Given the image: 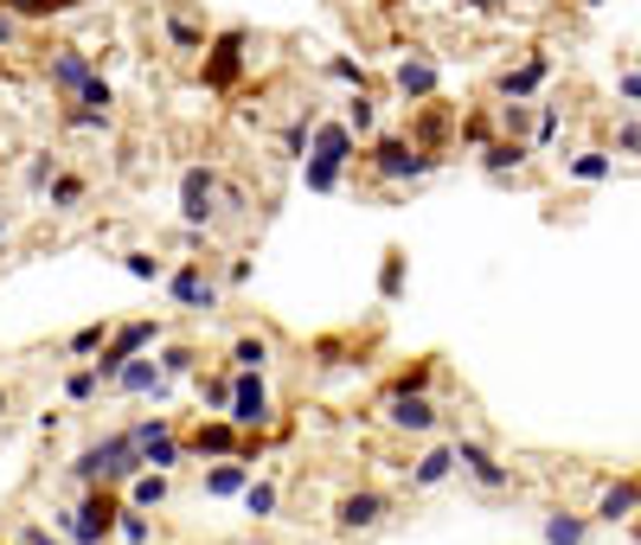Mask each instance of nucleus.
Wrapping results in <instances>:
<instances>
[{"instance_id":"obj_1","label":"nucleus","mask_w":641,"mask_h":545,"mask_svg":"<svg viewBox=\"0 0 641 545\" xmlns=\"http://www.w3.org/2000/svg\"><path fill=\"white\" fill-rule=\"evenodd\" d=\"M360 161H366V174L378 186H417L443 167V154H423L411 135H373V142L360 148Z\"/></svg>"},{"instance_id":"obj_2","label":"nucleus","mask_w":641,"mask_h":545,"mask_svg":"<svg viewBox=\"0 0 641 545\" xmlns=\"http://www.w3.org/2000/svg\"><path fill=\"white\" fill-rule=\"evenodd\" d=\"M71 475L84 488H129V475H142V449H135L129 430H110V436H97L90 449H77Z\"/></svg>"},{"instance_id":"obj_3","label":"nucleus","mask_w":641,"mask_h":545,"mask_svg":"<svg viewBox=\"0 0 641 545\" xmlns=\"http://www.w3.org/2000/svg\"><path fill=\"white\" fill-rule=\"evenodd\" d=\"M161 283H167V295H174V308H187V315H219V302H225V283L212 276V257L174 263Z\"/></svg>"},{"instance_id":"obj_4","label":"nucleus","mask_w":641,"mask_h":545,"mask_svg":"<svg viewBox=\"0 0 641 545\" xmlns=\"http://www.w3.org/2000/svg\"><path fill=\"white\" fill-rule=\"evenodd\" d=\"M244 65H251V33H244V26L212 33V45L199 52V77H206V90H219V97L244 84Z\"/></svg>"},{"instance_id":"obj_5","label":"nucleus","mask_w":641,"mask_h":545,"mask_svg":"<svg viewBox=\"0 0 641 545\" xmlns=\"http://www.w3.org/2000/svg\"><path fill=\"white\" fill-rule=\"evenodd\" d=\"M115 513H122V494L90 488L71 513H58V526H65V539H77V545H110L115 539Z\"/></svg>"},{"instance_id":"obj_6","label":"nucleus","mask_w":641,"mask_h":545,"mask_svg":"<svg viewBox=\"0 0 641 545\" xmlns=\"http://www.w3.org/2000/svg\"><path fill=\"white\" fill-rule=\"evenodd\" d=\"M161 340H167V327H161V321H122V327H110V340H103V360H90V372L110 385V379H115V372H122L129 360H135V353H154Z\"/></svg>"},{"instance_id":"obj_7","label":"nucleus","mask_w":641,"mask_h":545,"mask_svg":"<svg viewBox=\"0 0 641 545\" xmlns=\"http://www.w3.org/2000/svg\"><path fill=\"white\" fill-rule=\"evenodd\" d=\"M219 212H225V181L212 167H187L180 174V218L192 231H206V225H219Z\"/></svg>"},{"instance_id":"obj_8","label":"nucleus","mask_w":641,"mask_h":545,"mask_svg":"<svg viewBox=\"0 0 641 545\" xmlns=\"http://www.w3.org/2000/svg\"><path fill=\"white\" fill-rule=\"evenodd\" d=\"M385 520H391V494H378V488H353V494L334 501V533H346V539L378 533Z\"/></svg>"},{"instance_id":"obj_9","label":"nucleus","mask_w":641,"mask_h":545,"mask_svg":"<svg viewBox=\"0 0 641 545\" xmlns=\"http://www.w3.org/2000/svg\"><path fill=\"white\" fill-rule=\"evenodd\" d=\"M237 430H264L269 424V385H264V372H231V411H225Z\"/></svg>"},{"instance_id":"obj_10","label":"nucleus","mask_w":641,"mask_h":545,"mask_svg":"<svg viewBox=\"0 0 641 545\" xmlns=\"http://www.w3.org/2000/svg\"><path fill=\"white\" fill-rule=\"evenodd\" d=\"M455 469L468 475L475 488H488V494H500V488H513V469L494 456L488 443H475V436H455Z\"/></svg>"},{"instance_id":"obj_11","label":"nucleus","mask_w":641,"mask_h":545,"mask_svg":"<svg viewBox=\"0 0 641 545\" xmlns=\"http://www.w3.org/2000/svg\"><path fill=\"white\" fill-rule=\"evenodd\" d=\"M391 90H398L405 103H430V97H443V65L423 58V52H405V58L391 65Z\"/></svg>"},{"instance_id":"obj_12","label":"nucleus","mask_w":641,"mask_h":545,"mask_svg":"<svg viewBox=\"0 0 641 545\" xmlns=\"http://www.w3.org/2000/svg\"><path fill=\"white\" fill-rule=\"evenodd\" d=\"M308 154H314V161H334V167H360V135L346 129V116H314Z\"/></svg>"},{"instance_id":"obj_13","label":"nucleus","mask_w":641,"mask_h":545,"mask_svg":"<svg viewBox=\"0 0 641 545\" xmlns=\"http://www.w3.org/2000/svg\"><path fill=\"white\" fill-rule=\"evenodd\" d=\"M545 77H552V58H545V52H527L520 65H507V72L494 77V97H500V103H532V97L545 90Z\"/></svg>"},{"instance_id":"obj_14","label":"nucleus","mask_w":641,"mask_h":545,"mask_svg":"<svg viewBox=\"0 0 641 545\" xmlns=\"http://www.w3.org/2000/svg\"><path fill=\"white\" fill-rule=\"evenodd\" d=\"M161 39L174 45V52H187V58H199L206 45H212V26L192 13V0H174V7H161Z\"/></svg>"},{"instance_id":"obj_15","label":"nucleus","mask_w":641,"mask_h":545,"mask_svg":"<svg viewBox=\"0 0 641 545\" xmlns=\"http://www.w3.org/2000/svg\"><path fill=\"white\" fill-rule=\"evenodd\" d=\"M38 77H45V84H52L58 97H77V90H84V84L97 77V58H90L84 45H58V52H52V58L38 65Z\"/></svg>"},{"instance_id":"obj_16","label":"nucleus","mask_w":641,"mask_h":545,"mask_svg":"<svg viewBox=\"0 0 641 545\" xmlns=\"http://www.w3.org/2000/svg\"><path fill=\"white\" fill-rule=\"evenodd\" d=\"M385 424L391 430H411V436H430L436 430V399L430 392H385Z\"/></svg>"},{"instance_id":"obj_17","label":"nucleus","mask_w":641,"mask_h":545,"mask_svg":"<svg viewBox=\"0 0 641 545\" xmlns=\"http://www.w3.org/2000/svg\"><path fill=\"white\" fill-rule=\"evenodd\" d=\"M411 109H417V116H411V129H405V135H411L423 154H443V148L455 142V116L436 103V97H430V103H411Z\"/></svg>"},{"instance_id":"obj_18","label":"nucleus","mask_w":641,"mask_h":545,"mask_svg":"<svg viewBox=\"0 0 641 545\" xmlns=\"http://www.w3.org/2000/svg\"><path fill=\"white\" fill-rule=\"evenodd\" d=\"M187 456H212V462H225V456H244V430H237L225 411H219L212 424H199V430L187 436Z\"/></svg>"},{"instance_id":"obj_19","label":"nucleus","mask_w":641,"mask_h":545,"mask_svg":"<svg viewBox=\"0 0 641 545\" xmlns=\"http://www.w3.org/2000/svg\"><path fill=\"white\" fill-rule=\"evenodd\" d=\"M110 385L122 392V399H161V392H167V372H161V360H154V353H135V360L122 366Z\"/></svg>"},{"instance_id":"obj_20","label":"nucleus","mask_w":641,"mask_h":545,"mask_svg":"<svg viewBox=\"0 0 641 545\" xmlns=\"http://www.w3.org/2000/svg\"><path fill=\"white\" fill-rule=\"evenodd\" d=\"M58 129H65V135H110V129H115V109L84 103V97H65V109H58Z\"/></svg>"},{"instance_id":"obj_21","label":"nucleus","mask_w":641,"mask_h":545,"mask_svg":"<svg viewBox=\"0 0 641 545\" xmlns=\"http://www.w3.org/2000/svg\"><path fill=\"white\" fill-rule=\"evenodd\" d=\"M527 154H532L527 142H507V135H488V142L475 148V161H482V174H488V181L520 174V167H527Z\"/></svg>"},{"instance_id":"obj_22","label":"nucleus","mask_w":641,"mask_h":545,"mask_svg":"<svg viewBox=\"0 0 641 545\" xmlns=\"http://www.w3.org/2000/svg\"><path fill=\"white\" fill-rule=\"evenodd\" d=\"M636 513H641V481H609L604 501L590 508V520H597V526H622V520H636Z\"/></svg>"},{"instance_id":"obj_23","label":"nucleus","mask_w":641,"mask_h":545,"mask_svg":"<svg viewBox=\"0 0 641 545\" xmlns=\"http://www.w3.org/2000/svg\"><path fill=\"white\" fill-rule=\"evenodd\" d=\"M45 206H52V212H84V206H90V174L58 167V181L45 186Z\"/></svg>"},{"instance_id":"obj_24","label":"nucleus","mask_w":641,"mask_h":545,"mask_svg":"<svg viewBox=\"0 0 641 545\" xmlns=\"http://www.w3.org/2000/svg\"><path fill=\"white\" fill-rule=\"evenodd\" d=\"M167 494H174V481H167V469H142V475H129V508H167Z\"/></svg>"},{"instance_id":"obj_25","label":"nucleus","mask_w":641,"mask_h":545,"mask_svg":"<svg viewBox=\"0 0 641 545\" xmlns=\"http://www.w3.org/2000/svg\"><path fill=\"white\" fill-rule=\"evenodd\" d=\"M244 488H251V462H244V456H225V462L206 469V494H219V501L244 494Z\"/></svg>"},{"instance_id":"obj_26","label":"nucleus","mask_w":641,"mask_h":545,"mask_svg":"<svg viewBox=\"0 0 641 545\" xmlns=\"http://www.w3.org/2000/svg\"><path fill=\"white\" fill-rule=\"evenodd\" d=\"M455 475V443H436V449H423L411 469V488H443Z\"/></svg>"},{"instance_id":"obj_27","label":"nucleus","mask_w":641,"mask_h":545,"mask_svg":"<svg viewBox=\"0 0 641 545\" xmlns=\"http://www.w3.org/2000/svg\"><path fill=\"white\" fill-rule=\"evenodd\" d=\"M565 174L571 181H584V186H604L609 174H616V154H609V148H577V154L565 161Z\"/></svg>"},{"instance_id":"obj_28","label":"nucleus","mask_w":641,"mask_h":545,"mask_svg":"<svg viewBox=\"0 0 641 545\" xmlns=\"http://www.w3.org/2000/svg\"><path fill=\"white\" fill-rule=\"evenodd\" d=\"M346 129L360 135V148L378 135V103H373V90H353V97H346Z\"/></svg>"},{"instance_id":"obj_29","label":"nucleus","mask_w":641,"mask_h":545,"mask_svg":"<svg viewBox=\"0 0 641 545\" xmlns=\"http://www.w3.org/2000/svg\"><path fill=\"white\" fill-rule=\"evenodd\" d=\"M225 360H231V372H264V366H269V340H264V334H237Z\"/></svg>"},{"instance_id":"obj_30","label":"nucleus","mask_w":641,"mask_h":545,"mask_svg":"<svg viewBox=\"0 0 641 545\" xmlns=\"http://www.w3.org/2000/svg\"><path fill=\"white\" fill-rule=\"evenodd\" d=\"M494 135L532 148V103H500V109H494Z\"/></svg>"},{"instance_id":"obj_31","label":"nucleus","mask_w":641,"mask_h":545,"mask_svg":"<svg viewBox=\"0 0 641 545\" xmlns=\"http://www.w3.org/2000/svg\"><path fill=\"white\" fill-rule=\"evenodd\" d=\"M302 186H308V193H340V186H346V167H334V161H314V154H302Z\"/></svg>"},{"instance_id":"obj_32","label":"nucleus","mask_w":641,"mask_h":545,"mask_svg":"<svg viewBox=\"0 0 641 545\" xmlns=\"http://www.w3.org/2000/svg\"><path fill=\"white\" fill-rule=\"evenodd\" d=\"M590 539V520L584 513H552L545 520V545H584Z\"/></svg>"},{"instance_id":"obj_33","label":"nucleus","mask_w":641,"mask_h":545,"mask_svg":"<svg viewBox=\"0 0 641 545\" xmlns=\"http://www.w3.org/2000/svg\"><path fill=\"white\" fill-rule=\"evenodd\" d=\"M58 167H65V161H58L52 148H38L33 161H26V174H20V181H26V193H38V199H45V186L58 181Z\"/></svg>"},{"instance_id":"obj_34","label":"nucleus","mask_w":641,"mask_h":545,"mask_svg":"<svg viewBox=\"0 0 641 545\" xmlns=\"http://www.w3.org/2000/svg\"><path fill=\"white\" fill-rule=\"evenodd\" d=\"M115 533H122L129 545H154V520L142 508H129V501H122V513H115Z\"/></svg>"},{"instance_id":"obj_35","label":"nucleus","mask_w":641,"mask_h":545,"mask_svg":"<svg viewBox=\"0 0 641 545\" xmlns=\"http://www.w3.org/2000/svg\"><path fill=\"white\" fill-rule=\"evenodd\" d=\"M103 340H110V321H90L65 340V353H71V360H90V353H103Z\"/></svg>"},{"instance_id":"obj_36","label":"nucleus","mask_w":641,"mask_h":545,"mask_svg":"<svg viewBox=\"0 0 641 545\" xmlns=\"http://www.w3.org/2000/svg\"><path fill=\"white\" fill-rule=\"evenodd\" d=\"M161 372H167V379H187V372H199V347H187V340L161 347Z\"/></svg>"},{"instance_id":"obj_37","label":"nucleus","mask_w":641,"mask_h":545,"mask_svg":"<svg viewBox=\"0 0 641 545\" xmlns=\"http://www.w3.org/2000/svg\"><path fill=\"white\" fill-rule=\"evenodd\" d=\"M13 20H52V13H71L77 0H0Z\"/></svg>"},{"instance_id":"obj_38","label":"nucleus","mask_w":641,"mask_h":545,"mask_svg":"<svg viewBox=\"0 0 641 545\" xmlns=\"http://www.w3.org/2000/svg\"><path fill=\"white\" fill-rule=\"evenodd\" d=\"M122 270H129L135 283H161V276H167V263L154 251H122Z\"/></svg>"},{"instance_id":"obj_39","label":"nucleus","mask_w":641,"mask_h":545,"mask_svg":"<svg viewBox=\"0 0 641 545\" xmlns=\"http://www.w3.org/2000/svg\"><path fill=\"white\" fill-rule=\"evenodd\" d=\"M276 501H283V494H276V481H251V488H244V513H251V520H269Z\"/></svg>"},{"instance_id":"obj_40","label":"nucleus","mask_w":641,"mask_h":545,"mask_svg":"<svg viewBox=\"0 0 641 545\" xmlns=\"http://www.w3.org/2000/svg\"><path fill=\"white\" fill-rule=\"evenodd\" d=\"M609 148H616V154H629V161H641V122H636V116H616Z\"/></svg>"},{"instance_id":"obj_41","label":"nucleus","mask_w":641,"mask_h":545,"mask_svg":"<svg viewBox=\"0 0 641 545\" xmlns=\"http://www.w3.org/2000/svg\"><path fill=\"white\" fill-rule=\"evenodd\" d=\"M199 404H206V411H231V379L225 372H212V379L199 372Z\"/></svg>"},{"instance_id":"obj_42","label":"nucleus","mask_w":641,"mask_h":545,"mask_svg":"<svg viewBox=\"0 0 641 545\" xmlns=\"http://www.w3.org/2000/svg\"><path fill=\"white\" fill-rule=\"evenodd\" d=\"M97 392H103V379H97L90 366H84V372H71V379H65V399H71V404H90V399H97Z\"/></svg>"},{"instance_id":"obj_43","label":"nucleus","mask_w":641,"mask_h":545,"mask_svg":"<svg viewBox=\"0 0 641 545\" xmlns=\"http://www.w3.org/2000/svg\"><path fill=\"white\" fill-rule=\"evenodd\" d=\"M328 77H340V84H353V90H366V84H373L360 58H328Z\"/></svg>"},{"instance_id":"obj_44","label":"nucleus","mask_w":641,"mask_h":545,"mask_svg":"<svg viewBox=\"0 0 641 545\" xmlns=\"http://www.w3.org/2000/svg\"><path fill=\"white\" fill-rule=\"evenodd\" d=\"M391 392H430V360L405 366V372H398V379H391Z\"/></svg>"},{"instance_id":"obj_45","label":"nucleus","mask_w":641,"mask_h":545,"mask_svg":"<svg viewBox=\"0 0 641 545\" xmlns=\"http://www.w3.org/2000/svg\"><path fill=\"white\" fill-rule=\"evenodd\" d=\"M378 290H385V295L405 290V251H385V276H378Z\"/></svg>"},{"instance_id":"obj_46","label":"nucleus","mask_w":641,"mask_h":545,"mask_svg":"<svg viewBox=\"0 0 641 545\" xmlns=\"http://www.w3.org/2000/svg\"><path fill=\"white\" fill-rule=\"evenodd\" d=\"M616 97H622L629 109H641V65H629V72L616 77Z\"/></svg>"},{"instance_id":"obj_47","label":"nucleus","mask_w":641,"mask_h":545,"mask_svg":"<svg viewBox=\"0 0 641 545\" xmlns=\"http://www.w3.org/2000/svg\"><path fill=\"white\" fill-rule=\"evenodd\" d=\"M20 26H26V20H13V13L0 7V52H7V45H20Z\"/></svg>"},{"instance_id":"obj_48","label":"nucleus","mask_w":641,"mask_h":545,"mask_svg":"<svg viewBox=\"0 0 641 545\" xmlns=\"http://www.w3.org/2000/svg\"><path fill=\"white\" fill-rule=\"evenodd\" d=\"M462 7H468V13H507L513 0H462Z\"/></svg>"},{"instance_id":"obj_49","label":"nucleus","mask_w":641,"mask_h":545,"mask_svg":"<svg viewBox=\"0 0 641 545\" xmlns=\"http://www.w3.org/2000/svg\"><path fill=\"white\" fill-rule=\"evenodd\" d=\"M20 545H52V533H45V526H26V533H20Z\"/></svg>"},{"instance_id":"obj_50","label":"nucleus","mask_w":641,"mask_h":545,"mask_svg":"<svg viewBox=\"0 0 641 545\" xmlns=\"http://www.w3.org/2000/svg\"><path fill=\"white\" fill-rule=\"evenodd\" d=\"M7 404H13V399H7V385H0V417H7Z\"/></svg>"},{"instance_id":"obj_51","label":"nucleus","mask_w":641,"mask_h":545,"mask_svg":"<svg viewBox=\"0 0 641 545\" xmlns=\"http://www.w3.org/2000/svg\"><path fill=\"white\" fill-rule=\"evenodd\" d=\"M0 244H7V218H0Z\"/></svg>"},{"instance_id":"obj_52","label":"nucleus","mask_w":641,"mask_h":545,"mask_svg":"<svg viewBox=\"0 0 641 545\" xmlns=\"http://www.w3.org/2000/svg\"><path fill=\"white\" fill-rule=\"evenodd\" d=\"M636 539H641V513H636Z\"/></svg>"},{"instance_id":"obj_53","label":"nucleus","mask_w":641,"mask_h":545,"mask_svg":"<svg viewBox=\"0 0 641 545\" xmlns=\"http://www.w3.org/2000/svg\"><path fill=\"white\" fill-rule=\"evenodd\" d=\"M584 7H604V0H584Z\"/></svg>"},{"instance_id":"obj_54","label":"nucleus","mask_w":641,"mask_h":545,"mask_svg":"<svg viewBox=\"0 0 641 545\" xmlns=\"http://www.w3.org/2000/svg\"><path fill=\"white\" fill-rule=\"evenodd\" d=\"M71 545H77V539H71Z\"/></svg>"}]
</instances>
